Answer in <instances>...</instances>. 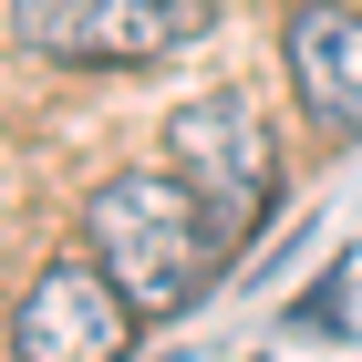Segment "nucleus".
<instances>
[{
	"mask_svg": "<svg viewBox=\"0 0 362 362\" xmlns=\"http://www.w3.org/2000/svg\"><path fill=\"white\" fill-rule=\"evenodd\" d=\"M83 249L104 259V279L135 300V321H176V310L218 279V218L197 207V187L176 166H135V176H104L83 207Z\"/></svg>",
	"mask_w": 362,
	"mask_h": 362,
	"instance_id": "obj_1",
	"label": "nucleus"
},
{
	"mask_svg": "<svg viewBox=\"0 0 362 362\" xmlns=\"http://www.w3.org/2000/svg\"><path fill=\"white\" fill-rule=\"evenodd\" d=\"M166 156H176V176L197 187V207L218 218V238H249V228L269 218L279 156H269V135H259V114L238 104V93H197V104H176Z\"/></svg>",
	"mask_w": 362,
	"mask_h": 362,
	"instance_id": "obj_2",
	"label": "nucleus"
},
{
	"mask_svg": "<svg viewBox=\"0 0 362 362\" xmlns=\"http://www.w3.org/2000/svg\"><path fill=\"white\" fill-rule=\"evenodd\" d=\"M11 31L42 62H104V73H124V62L187 52L207 31V0H11Z\"/></svg>",
	"mask_w": 362,
	"mask_h": 362,
	"instance_id": "obj_3",
	"label": "nucleus"
},
{
	"mask_svg": "<svg viewBox=\"0 0 362 362\" xmlns=\"http://www.w3.org/2000/svg\"><path fill=\"white\" fill-rule=\"evenodd\" d=\"M135 341V300L104 279V259H52L11 310V362H124Z\"/></svg>",
	"mask_w": 362,
	"mask_h": 362,
	"instance_id": "obj_4",
	"label": "nucleus"
},
{
	"mask_svg": "<svg viewBox=\"0 0 362 362\" xmlns=\"http://www.w3.org/2000/svg\"><path fill=\"white\" fill-rule=\"evenodd\" d=\"M279 52H290V93L310 104V124L362 145V11L352 0H300Z\"/></svg>",
	"mask_w": 362,
	"mask_h": 362,
	"instance_id": "obj_5",
	"label": "nucleus"
}]
</instances>
